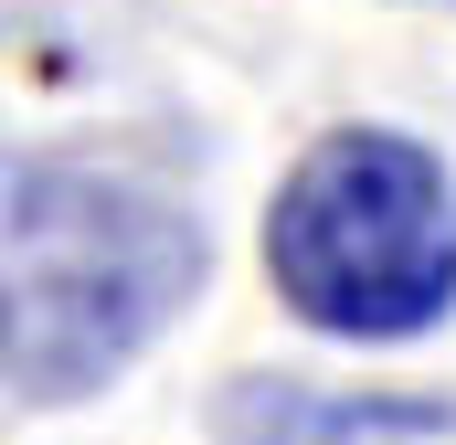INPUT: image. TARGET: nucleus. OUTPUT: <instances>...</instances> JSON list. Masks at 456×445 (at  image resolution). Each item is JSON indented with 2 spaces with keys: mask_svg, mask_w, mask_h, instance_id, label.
Masks as SVG:
<instances>
[{
  "mask_svg": "<svg viewBox=\"0 0 456 445\" xmlns=\"http://www.w3.org/2000/svg\"><path fill=\"white\" fill-rule=\"evenodd\" d=\"M213 435H224V445H456V414H446V403H403V392L233 382Z\"/></svg>",
  "mask_w": 456,
  "mask_h": 445,
  "instance_id": "7ed1b4c3",
  "label": "nucleus"
},
{
  "mask_svg": "<svg viewBox=\"0 0 456 445\" xmlns=\"http://www.w3.org/2000/svg\"><path fill=\"white\" fill-rule=\"evenodd\" d=\"M0 244H11V382L32 403H75L117 382L149 339L170 329L202 287V222L117 170L43 159L0 191Z\"/></svg>",
  "mask_w": 456,
  "mask_h": 445,
  "instance_id": "f257e3e1",
  "label": "nucleus"
},
{
  "mask_svg": "<svg viewBox=\"0 0 456 445\" xmlns=\"http://www.w3.org/2000/svg\"><path fill=\"white\" fill-rule=\"evenodd\" d=\"M0 350H11V297H0Z\"/></svg>",
  "mask_w": 456,
  "mask_h": 445,
  "instance_id": "20e7f679",
  "label": "nucleus"
},
{
  "mask_svg": "<svg viewBox=\"0 0 456 445\" xmlns=\"http://www.w3.org/2000/svg\"><path fill=\"white\" fill-rule=\"evenodd\" d=\"M276 297L330 339H414L456 308V181L393 127L319 138L265 213Z\"/></svg>",
  "mask_w": 456,
  "mask_h": 445,
  "instance_id": "f03ea898",
  "label": "nucleus"
}]
</instances>
